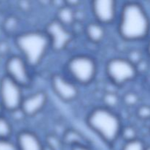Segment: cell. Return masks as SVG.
<instances>
[{
  "instance_id": "cell-6",
  "label": "cell",
  "mask_w": 150,
  "mask_h": 150,
  "mask_svg": "<svg viewBox=\"0 0 150 150\" xmlns=\"http://www.w3.org/2000/svg\"><path fill=\"white\" fill-rule=\"evenodd\" d=\"M23 100L22 86L4 76L0 81V103L10 112L19 110Z\"/></svg>"
},
{
  "instance_id": "cell-20",
  "label": "cell",
  "mask_w": 150,
  "mask_h": 150,
  "mask_svg": "<svg viewBox=\"0 0 150 150\" xmlns=\"http://www.w3.org/2000/svg\"><path fill=\"white\" fill-rule=\"evenodd\" d=\"M122 100L127 106H133L139 102V97L134 92H130L124 95Z\"/></svg>"
},
{
  "instance_id": "cell-10",
  "label": "cell",
  "mask_w": 150,
  "mask_h": 150,
  "mask_svg": "<svg viewBox=\"0 0 150 150\" xmlns=\"http://www.w3.org/2000/svg\"><path fill=\"white\" fill-rule=\"evenodd\" d=\"M92 12L97 22L103 25L111 24L117 17V3L113 0L92 1Z\"/></svg>"
},
{
  "instance_id": "cell-17",
  "label": "cell",
  "mask_w": 150,
  "mask_h": 150,
  "mask_svg": "<svg viewBox=\"0 0 150 150\" xmlns=\"http://www.w3.org/2000/svg\"><path fill=\"white\" fill-rule=\"evenodd\" d=\"M12 126L5 117L0 116V139H8L12 134Z\"/></svg>"
},
{
  "instance_id": "cell-12",
  "label": "cell",
  "mask_w": 150,
  "mask_h": 150,
  "mask_svg": "<svg viewBox=\"0 0 150 150\" xmlns=\"http://www.w3.org/2000/svg\"><path fill=\"white\" fill-rule=\"evenodd\" d=\"M16 145L18 150H44L40 138L29 130H23L18 134Z\"/></svg>"
},
{
  "instance_id": "cell-24",
  "label": "cell",
  "mask_w": 150,
  "mask_h": 150,
  "mask_svg": "<svg viewBox=\"0 0 150 150\" xmlns=\"http://www.w3.org/2000/svg\"><path fill=\"white\" fill-rule=\"evenodd\" d=\"M138 117L142 120L150 119V106L149 105H142L139 107L137 111Z\"/></svg>"
},
{
  "instance_id": "cell-28",
  "label": "cell",
  "mask_w": 150,
  "mask_h": 150,
  "mask_svg": "<svg viewBox=\"0 0 150 150\" xmlns=\"http://www.w3.org/2000/svg\"><path fill=\"white\" fill-rule=\"evenodd\" d=\"M1 108H2V107H1V103H0V111H1Z\"/></svg>"
},
{
  "instance_id": "cell-23",
  "label": "cell",
  "mask_w": 150,
  "mask_h": 150,
  "mask_svg": "<svg viewBox=\"0 0 150 150\" xmlns=\"http://www.w3.org/2000/svg\"><path fill=\"white\" fill-rule=\"evenodd\" d=\"M0 150H18L16 143L8 139H0Z\"/></svg>"
},
{
  "instance_id": "cell-2",
  "label": "cell",
  "mask_w": 150,
  "mask_h": 150,
  "mask_svg": "<svg viewBox=\"0 0 150 150\" xmlns=\"http://www.w3.org/2000/svg\"><path fill=\"white\" fill-rule=\"evenodd\" d=\"M86 122L108 144H112L117 140L123 127L119 116L111 109L104 106L92 110L87 116Z\"/></svg>"
},
{
  "instance_id": "cell-16",
  "label": "cell",
  "mask_w": 150,
  "mask_h": 150,
  "mask_svg": "<svg viewBox=\"0 0 150 150\" xmlns=\"http://www.w3.org/2000/svg\"><path fill=\"white\" fill-rule=\"evenodd\" d=\"M103 102L104 107L112 110L113 108L118 106L120 102V97L117 94L113 92H105L103 97Z\"/></svg>"
},
{
  "instance_id": "cell-15",
  "label": "cell",
  "mask_w": 150,
  "mask_h": 150,
  "mask_svg": "<svg viewBox=\"0 0 150 150\" xmlns=\"http://www.w3.org/2000/svg\"><path fill=\"white\" fill-rule=\"evenodd\" d=\"M63 142L72 147L76 145L83 144V137L78 131L70 129L63 135Z\"/></svg>"
},
{
  "instance_id": "cell-8",
  "label": "cell",
  "mask_w": 150,
  "mask_h": 150,
  "mask_svg": "<svg viewBox=\"0 0 150 150\" xmlns=\"http://www.w3.org/2000/svg\"><path fill=\"white\" fill-rule=\"evenodd\" d=\"M29 68V65L23 57L17 55L11 56L6 62V76L22 87L27 86L32 79Z\"/></svg>"
},
{
  "instance_id": "cell-25",
  "label": "cell",
  "mask_w": 150,
  "mask_h": 150,
  "mask_svg": "<svg viewBox=\"0 0 150 150\" xmlns=\"http://www.w3.org/2000/svg\"><path fill=\"white\" fill-rule=\"evenodd\" d=\"M71 150H91L89 147L83 144H79L76 145V146H72Z\"/></svg>"
},
{
  "instance_id": "cell-26",
  "label": "cell",
  "mask_w": 150,
  "mask_h": 150,
  "mask_svg": "<svg viewBox=\"0 0 150 150\" xmlns=\"http://www.w3.org/2000/svg\"><path fill=\"white\" fill-rule=\"evenodd\" d=\"M147 52H148V54H149V57H150V40H149V43H148V45H147Z\"/></svg>"
},
{
  "instance_id": "cell-22",
  "label": "cell",
  "mask_w": 150,
  "mask_h": 150,
  "mask_svg": "<svg viewBox=\"0 0 150 150\" xmlns=\"http://www.w3.org/2000/svg\"><path fill=\"white\" fill-rule=\"evenodd\" d=\"M127 59L129 61L131 62L133 64H134L135 65L138 66V64H140L142 60V54H141L140 51L133 50L129 53V55L127 56Z\"/></svg>"
},
{
  "instance_id": "cell-18",
  "label": "cell",
  "mask_w": 150,
  "mask_h": 150,
  "mask_svg": "<svg viewBox=\"0 0 150 150\" xmlns=\"http://www.w3.org/2000/svg\"><path fill=\"white\" fill-rule=\"evenodd\" d=\"M136 134L137 133H136V129L132 126L129 125L122 127L120 136H122V138L125 141V142H127L137 139Z\"/></svg>"
},
{
  "instance_id": "cell-14",
  "label": "cell",
  "mask_w": 150,
  "mask_h": 150,
  "mask_svg": "<svg viewBox=\"0 0 150 150\" xmlns=\"http://www.w3.org/2000/svg\"><path fill=\"white\" fill-rule=\"evenodd\" d=\"M55 19L66 27H71L76 21L75 9L64 4L63 7L57 9Z\"/></svg>"
},
{
  "instance_id": "cell-13",
  "label": "cell",
  "mask_w": 150,
  "mask_h": 150,
  "mask_svg": "<svg viewBox=\"0 0 150 150\" xmlns=\"http://www.w3.org/2000/svg\"><path fill=\"white\" fill-rule=\"evenodd\" d=\"M103 26L97 21L87 23L84 29L86 38L93 43L102 42L105 36V30Z\"/></svg>"
},
{
  "instance_id": "cell-11",
  "label": "cell",
  "mask_w": 150,
  "mask_h": 150,
  "mask_svg": "<svg viewBox=\"0 0 150 150\" xmlns=\"http://www.w3.org/2000/svg\"><path fill=\"white\" fill-rule=\"evenodd\" d=\"M48 95L43 91H38L23 98L21 111L26 117H34L39 114L46 105Z\"/></svg>"
},
{
  "instance_id": "cell-4",
  "label": "cell",
  "mask_w": 150,
  "mask_h": 150,
  "mask_svg": "<svg viewBox=\"0 0 150 150\" xmlns=\"http://www.w3.org/2000/svg\"><path fill=\"white\" fill-rule=\"evenodd\" d=\"M96 62L86 55H76L71 57L67 63V70L73 81L79 84L90 83L97 74Z\"/></svg>"
},
{
  "instance_id": "cell-19",
  "label": "cell",
  "mask_w": 150,
  "mask_h": 150,
  "mask_svg": "<svg viewBox=\"0 0 150 150\" xmlns=\"http://www.w3.org/2000/svg\"><path fill=\"white\" fill-rule=\"evenodd\" d=\"M146 146L142 140L136 139L135 140L125 142L122 150H145Z\"/></svg>"
},
{
  "instance_id": "cell-1",
  "label": "cell",
  "mask_w": 150,
  "mask_h": 150,
  "mask_svg": "<svg viewBox=\"0 0 150 150\" xmlns=\"http://www.w3.org/2000/svg\"><path fill=\"white\" fill-rule=\"evenodd\" d=\"M150 31V21L142 4L134 1L126 2L120 15L118 32L127 41L145 39Z\"/></svg>"
},
{
  "instance_id": "cell-5",
  "label": "cell",
  "mask_w": 150,
  "mask_h": 150,
  "mask_svg": "<svg viewBox=\"0 0 150 150\" xmlns=\"http://www.w3.org/2000/svg\"><path fill=\"white\" fill-rule=\"evenodd\" d=\"M105 73L112 83L122 86L136 77L138 67L127 58L114 57L107 62Z\"/></svg>"
},
{
  "instance_id": "cell-3",
  "label": "cell",
  "mask_w": 150,
  "mask_h": 150,
  "mask_svg": "<svg viewBox=\"0 0 150 150\" xmlns=\"http://www.w3.org/2000/svg\"><path fill=\"white\" fill-rule=\"evenodd\" d=\"M16 45L29 67H35L42 62L48 49L50 40L45 32L29 31L16 36Z\"/></svg>"
},
{
  "instance_id": "cell-9",
  "label": "cell",
  "mask_w": 150,
  "mask_h": 150,
  "mask_svg": "<svg viewBox=\"0 0 150 150\" xmlns=\"http://www.w3.org/2000/svg\"><path fill=\"white\" fill-rule=\"evenodd\" d=\"M51 85L57 97L64 102H72L79 96V89L76 83L62 74L51 76Z\"/></svg>"
},
{
  "instance_id": "cell-27",
  "label": "cell",
  "mask_w": 150,
  "mask_h": 150,
  "mask_svg": "<svg viewBox=\"0 0 150 150\" xmlns=\"http://www.w3.org/2000/svg\"><path fill=\"white\" fill-rule=\"evenodd\" d=\"M145 150H150V146H146V149Z\"/></svg>"
},
{
  "instance_id": "cell-7",
  "label": "cell",
  "mask_w": 150,
  "mask_h": 150,
  "mask_svg": "<svg viewBox=\"0 0 150 150\" xmlns=\"http://www.w3.org/2000/svg\"><path fill=\"white\" fill-rule=\"evenodd\" d=\"M45 32L50 40L51 48L55 51H62L65 49L74 37L68 27L64 26L56 19L46 25Z\"/></svg>"
},
{
  "instance_id": "cell-21",
  "label": "cell",
  "mask_w": 150,
  "mask_h": 150,
  "mask_svg": "<svg viewBox=\"0 0 150 150\" xmlns=\"http://www.w3.org/2000/svg\"><path fill=\"white\" fill-rule=\"evenodd\" d=\"M18 20L16 18V17H9L6 19V21H4V30L6 32H13L16 30V27L18 26Z\"/></svg>"
}]
</instances>
